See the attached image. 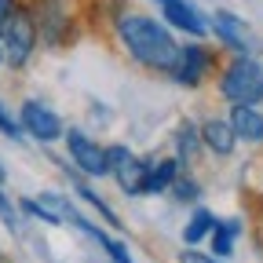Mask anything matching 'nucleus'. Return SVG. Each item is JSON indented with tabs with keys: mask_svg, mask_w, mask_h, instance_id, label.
Segmentation results:
<instances>
[{
	"mask_svg": "<svg viewBox=\"0 0 263 263\" xmlns=\"http://www.w3.org/2000/svg\"><path fill=\"white\" fill-rule=\"evenodd\" d=\"M117 37L124 51L146 70H172L179 44L172 41V33L164 29L150 15H121L117 18Z\"/></svg>",
	"mask_w": 263,
	"mask_h": 263,
	"instance_id": "f257e3e1",
	"label": "nucleus"
},
{
	"mask_svg": "<svg viewBox=\"0 0 263 263\" xmlns=\"http://www.w3.org/2000/svg\"><path fill=\"white\" fill-rule=\"evenodd\" d=\"M219 95L234 106H256L263 99V66L256 59H234L219 77Z\"/></svg>",
	"mask_w": 263,
	"mask_h": 263,
	"instance_id": "f03ea898",
	"label": "nucleus"
},
{
	"mask_svg": "<svg viewBox=\"0 0 263 263\" xmlns=\"http://www.w3.org/2000/svg\"><path fill=\"white\" fill-rule=\"evenodd\" d=\"M0 51H4L8 66H15V70L33 59V51H37V26H33L26 8H18L15 18L4 26V33H0Z\"/></svg>",
	"mask_w": 263,
	"mask_h": 263,
	"instance_id": "7ed1b4c3",
	"label": "nucleus"
},
{
	"mask_svg": "<svg viewBox=\"0 0 263 263\" xmlns=\"http://www.w3.org/2000/svg\"><path fill=\"white\" fill-rule=\"evenodd\" d=\"M103 150H106V172L121 183L124 194L139 197V190H143V176H146V168H150V161H139L128 146H103Z\"/></svg>",
	"mask_w": 263,
	"mask_h": 263,
	"instance_id": "20e7f679",
	"label": "nucleus"
},
{
	"mask_svg": "<svg viewBox=\"0 0 263 263\" xmlns=\"http://www.w3.org/2000/svg\"><path fill=\"white\" fill-rule=\"evenodd\" d=\"M18 128L26 132V136H33L37 143H55V139L66 136L59 114L48 110L44 103H37V99H26V103H22V110H18Z\"/></svg>",
	"mask_w": 263,
	"mask_h": 263,
	"instance_id": "39448f33",
	"label": "nucleus"
},
{
	"mask_svg": "<svg viewBox=\"0 0 263 263\" xmlns=\"http://www.w3.org/2000/svg\"><path fill=\"white\" fill-rule=\"evenodd\" d=\"M209 70H212V51L201 48V44H183V48L176 51V62H172L168 73L176 77V84L197 88V84H205Z\"/></svg>",
	"mask_w": 263,
	"mask_h": 263,
	"instance_id": "423d86ee",
	"label": "nucleus"
},
{
	"mask_svg": "<svg viewBox=\"0 0 263 263\" xmlns=\"http://www.w3.org/2000/svg\"><path fill=\"white\" fill-rule=\"evenodd\" d=\"M62 139H66V150H70V161L77 164L84 176H95V179L99 176H110L106 172V150L99 146L95 139H88L84 132H77V128H70Z\"/></svg>",
	"mask_w": 263,
	"mask_h": 263,
	"instance_id": "0eeeda50",
	"label": "nucleus"
},
{
	"mask_svg": "<svg viewBox=\"0 0 263 263\" xmlns=\"http://www.w3.org/2000/svg\"><path fill=\"white\" fill-rule=\"evenodd\" d=\"M154 4L161 8V18H168V26L186 29L190 37H205V33H209L205 15L197 11V8L190 4V0H154Z\"/></svg>",
	"mask_w": 263,
	"mask_h": 263,
	"instance_id": "6e6552de",
	"label": "nucleus"
},
{
	"mask_svg": "<svg viewBox=\"0 0 263 263\" xmlns=\"http://www.w3.org/2000/svg\"><path fill=\"white\" fill-rule=\"evenodd\" d=\"M216 22H212V29H216V37L230 48V51H238V59H249V29H245V18H238V15H230V11H216L212 15Z\"/></svg>",
	"mask_w": 263,
	"mask_h": 263,
	"instance_id": "1a4fd4ad",
	"label": "nucleus"
},
{
	"mask_svg": "<svg viewBox=\"0 0 263 263\" xmlns=\"http://www.w3.org/2000/svg\"><path fill=\"white\" fill-rule=\"evenodd\" d=\"M230 132L234 139H245V143H263V114L256 106H230Z\"/></svg>",
	"mask_w": 263,
	"mask_h": 263,
	"instance_id": "9d476101",
	"label": "nucleus"
},
{
	"mask_svg": "<svg viewBox=\"0 0 263 263\" xmlns=\"http://www.w3.org/2000/svg\"><path fill=\"white\" fill-rule=\"evenodd\" d=\"M197 136H201V143H205L212 154H219V157H227L230 150L238 146V139H234V132H230V124H227V121H219V117L205 121L201 128H197Z\"/></svg>",
	"mask_w": 263,
	"mask_h": 263,
	"instance_id": "9b49d317",
	"label": "nucleus"
},
{
	"mask_svg": "<svg viewBox=\"0 0 263 263\" xmlns=\"http://www.w3.org/2000/svg\"><path fill=\"white\" fill-rule=\"evenodd\" d=\"M176 179H179V161H176V157H168V161H150L139 194H161V190H168Z\"/></svg>",
	"mask_w": 263,
	"mask_h": 263,
	"instance_id": "f8f14e48",
	"label": "nucleus"
},
{
	"mask_svg": "<svg viewBox=\"0 0 263 263\" xmlns=\"http://www.w3.org/2000/svg\"><path fill=\"white\" fill-rule=\"evenodd\" d=\"M238 234H241V219H216V227H212V256H230Z\"/></svg>",
	"mask_w": 263,
	"mask_h": 263,
	"instance_id": "ddd939ff",
	"label": "nucleus"
},
{
	"mask_svg": "<svg viewBox=\"0 0 263 263\" xmlns=\"http://www.w3.org/2000/svg\"><path fill=\"white\" fill-rule=\"evenodd\" d=\"M212 227H216V216H212L209 209H197V212L190 216L186 230H183V241H186V245H197L205 234H212Z\"/></svg>",
	"mask_w": 263,
	"mask_h": 263,
	"instance_id": "4468645a",
	"label": "nucleus"
},
{
	"mask_svg": "<svg viewBox=\"0 0 263 263\" xmlns=\"http://www.w3.org/2000/svg\"><path fill=\"white\" fill-rule=\"evenodd\" d=\"M197 146H201V136H197V128L186 121V124H179V132H176V150H179V164L183 161H194V154H197Z\"/></svg>",
	"mask_w": 263,
	"mask_h": 263,
	"instance_id": "2eb2a0df",
	"label": "nucleus"
},
{
	"mask_svg": "<svg viewBox=\"0 0 263 263\" xmlns=\"http://www.w3.org/2000/svg\"><path fill=\"white\" fill-rule=\"evenodd\" d=\"M0 219H4L11 230H18V212H15V205L8 201V194H4V190H0Z\"/></svg>",
	"mask_w": 263,
	"mask_h": 263,
	"instance_id": "dca6fc26",
	"label": "nucleus"
},
{
	"mask_svg": "<svg viewBox=\"0 0 263 263\" xmlns=\"http://www.w3.org/2000/svg\"><path fill=\"white\" fill-rule=\"evenodd\" d=\"M172 190H176L179 201H194V197H197V183H194V179H176Z\"/></svg>",
	"mask_w": 263,
	"mask_h": 263,
	"instance_id": "f3484780",
	"label": "nucleus"
},
{
	"mask_svg": "<svg viewBox=\"0 0 263 263\" xmlns=\"http://www.w3.org/2000/svg\"><path fill=\"white\" fill-rule=\"evenodd\" d=\"M0 132H4V136H15V139H18V121L4 110V103H0Z\"/></svg>",
	"mask_w": 263,
	"mask_h": 263,
	"instance_id": "a211bd4d",
	"label": "nucleus"
},
{
	"mask_svg": "<svg viewBox=\"0 0 263 263\" xmlns=\"http://www.w3.org/2000/svg\"><path fill=\"white\" fill-rule=\"evenodd\" d=\"M15 11H18V0H0V33H4V26L15 18Z\"/></svg>",
	"mask_w": 263,
	"mask_h": 263,
	"instance_id": "6ab92c4d",
	"label": "nucleus"
},
{
	"mask_svg": "<svg viewBox=\"0 0 263 263\" xmlns=\"http://www.w3.org/2000/svg\"><path fill=\"white\" fill-rule=\"evenodd\" d=\"M179 263H219V259H216V256H205V252H190V249H186V252H179Z\"/></svg>",
	"mask_w": 263,
	"mask_h": 263,
	"instance_id": "aec40b11",
	"label": "nucleus"
},
{
	"mask_svg": "<svg viewBox=\"0 0 263 263\" xmlns=\"http://www.w3.org/2000/svg\"><path fill=\"white\" fill-rule=\"evenodd\" d=\"M4 176H8V172H4V164H0V183H4Z\"/></svg>",
	"mask_w": 263,
	"mask_h": 263,
	"instance_id": "412c9836",
	"label": "nucleus"
},
{
	"mask_svg": "<svg viewBox=\"0 0 263 263\" xmlns=\"http://www.w3.org/2000/svg\"><path fill=\"white\" fill-rule=\"evenodd\" d=\"M0 62H4V51H0Z\"/></svg>",
	"mask_w": 263,
	"mask_h": 263,
	"instance_id": "4be33fe9",
	"label": "nucleus"
},
{
	"mask_svg": "<svg viewBox=\"0 0 263 263\" xmlns=\"http://www.w3.org/2000/svg\"><path fill=\"white\" fill-rule=\"evenodd\" d=\"M0 263H4V256H0Z\"/></svg>",
	"mask_w": 263,
	"mask_h": 263,
	"instance_id": "5701e85b",
	"label": "nucleus"
}]
</instances>
